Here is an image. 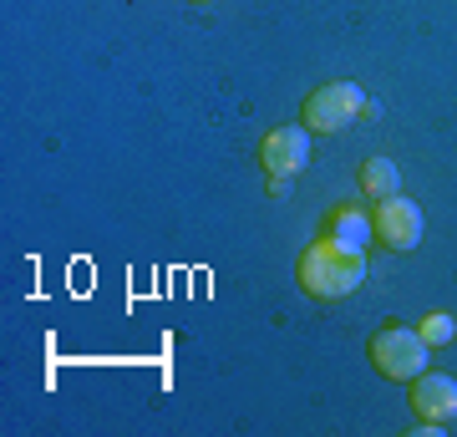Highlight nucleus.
<instances>
[{
	"label": "nucleus",
	"instance_id": "f03ea898",
	"mask_svg": "<svg viewBox=\"0 0 457 437\" xmlns=\"http://www.w3.org/2000/svg\"><path fill=\"white\" fill-rule=\"evenodd\" d=\"M356 117H381V102H371L356 81H345V77L320 81L311 97H305V107H300V122L311 132H345Z\"/></svg>",
	"mask_w": 457,
	"mask_h": 437
},
{
	"label": "nucleus",
	"instance_id": "6e6552de",
	"mask_svg": "<svg viewBox=\"0 0 457 437\" xmlns=\"http://www.w3.org/2000/svg\"><path fill=\"white\" fill-rule=\"evenodd\" d=\"M361 194L381 204V198H396L402 194V168L392 158H366L361 163Z\"/></svg>",
	"mask_w": 457,
	"mask_h": 437
},
{
	"label": "nucleus",
	"instance_id": "1a4fd4ad",
	"mask_svg": "<svg viewBox=\"0 0 457 437\" xmlns=\"http://www.w3.org/2000/svg\"><path fill=\"white\" fill-rule=\"evenodd\" d=\"M417 336H422L427 346H447V340H457V321L447 315V310H432V315H422Z\"/></svg>",
	"mask_w": 457,
	"mask_h": 437
},
{
	"label": "nucleus",
	"instance_id": "0eeeda50",
	"mask_svg": "<svg viewBox=\"0 0 457 437\" xmlns=\"http://www.w3.org/2000/svg\"><path fill=\"white\" fill-rule=\"evenodd\" d=\"M320 234H330V240L351 244V249H371V240H376L371 209H361V204H336V209L326 214Z\"/></svg>",
	"mask_w": 457,
	"mask_h": 437
},
{
	"label": "nucleus",
	"instance_id": "423d86ee",
	"mask_svg": "<svg viewBox=\"0 0 457 437\" xmlns=\"http://www.w3.org/2000/svg\"><path fill=\"white\" fill-rule=\"evenodd\" d=\"M411 412H417V422H453L457 417V382L447 372L411 376Z\"/></svg>",
	"mask_w": 457,
	"mask_h": 437
},
{
	"label": "nucleus",
	"instance_id": "20e7f679",
	"mask_svg": "<svg viewBox=\"0 0 457 437\" xmlns=\"http://www.w3.org/2000/svg\"><path fill=\"white\" fill-rule=\"evenodd\" d=\"M427 351H432V346H427L411 325H396V321L381 325V331L366 340V357H371V366L386 376V382H411V376H422Z\"/></svg>",
	"mask_w": 457,
	"mask_h": 437
},
{
	"label": "nucleus",
	"instance_id": "7ed1b4c3",
	"mask_svg": "<svg viewBox=\"0 0 457 437\" xmlns=\"http://www.w3.org/2000/svg\"><path fill=\"white\" fill-rule=\"evenodd\" d=\"M311 163V128L305 122H279L260 138V168L270 179V194H285Z\"/></svg>",
	"mask_w": 457,
	"mask_h": 437
},
{
	"label": "nucleus",
	"instance_id": "9d476101",
	"mask_svg": "<svg viewBox=\"0 0 457 437\" xmlns=\"http://www.w3.org/2000/svg\"><path fill=\"white\" fill-rule=\"evenodd\" d=\"M188 5H213V0H188Z\"/></svg>",
	"mask_w": 457,
	"mask_h": 437
},
{
	"label": "nucleus",
	"instance_id": "f257e3e1",
	"mask_svg": "<svg viewBox=\"0 0 457 437\" xmlns=\"http://www.w3.org/2000/svg\"><path fill=\"white\" fill-rule=\"evenodd\" d=\"M295 285L311 300H345V295H356L366 285V249H351V244L330 240V234H315L295 259Z\"/></svg>",
	"mask_w": 457,
	"mask_h": 437
},
{
	"label": "nucleus",
	"instance_id": "39448f33",
	"mask_svg": "<svg viewBox=\"0 0 457 437\" xmlns=\"http://www.w3.org/2000/svg\"><path fill=\"white\" fill-rule=\"evenodd\" d=\"M371 224H376V240L386 244L392 255H411L417 244H422L427 234V219H422V204L417 198H381L371 214Z\"/></svg>",
	"mask_w": 457,
	"mask_h": 437
}]
</instances>
